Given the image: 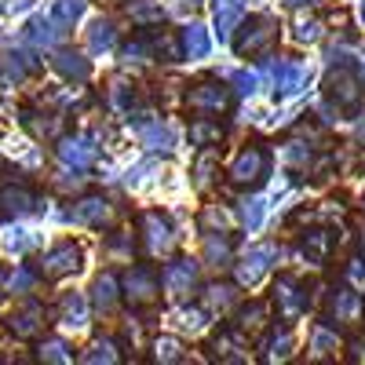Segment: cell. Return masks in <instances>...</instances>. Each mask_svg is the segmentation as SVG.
I'll list each match as a JSON object with an SVG mask.
<instances>
[{
	"label": "cell",
	"mask_w": 365,
	"mask_h": 365,
	"mask_svg": "<svg viewBox=\"0 0 365 365\" xmlns=\"http://www.w3.org/2000/svg\"><path fill=\"white\" fill-rule=\"evenodd\" d=\"M44 325H48V311L41 307L37 299H22L15 311L4 314V329L11 332V336H19V340H34V336H41Z\"/></svg>",
	"instance_id": "6da1fadb"
},
{
	"label": "cell",
	"mask_w": 365,
	"mask_h": 365,
	"mask_svg": "<svg viewBox=\"0 0 365 365\" xmlns=\"http://www.w3.org/2000/svg\"><path fill=\"white\" fill-rule=\"evenodd\" d=\"M81 259H84L81 245L73 237H66V241H55V245L41 256V270L48 274V278H66V274L81 270Z\"/></svg>",
	"instance_id": "7a4b0ae2"
},
{
	"label": "cell",
	"mask_w": 365,
	"mask_h": 365,
	"mask_svg": "<svg viewBox=\"0 0 365 365\" xmlns=\"http://www.w3.org/2000/svg\"><path fill=\"white\" fill-rule=\"evenodd\" d=\"M29 212H41V208H37L34 190L26 187V179H19V187L0 182V216L4 220H22V216H29Z\"/></svg>",
	"instance_id": "3957f363"
},
{
	"label": "cell",
	"mask_w": 365,
	"mask_h": 365,
	"mask_svg": "<svg viewBox=\"0 0 365 365\" xmlns=\"http://www.w3.org/2000/svg\"><path fill=\"white\" fill-rule=\"evenodd\" d=\"M34 70H37L34 55H22V51H4V55H0V88H15L19 81H26Z\"/></svg>",
	"instance_id": "277c9868"
},
{
	"label": "cell",
	"mask_w": 365,
	"mask_h": 365,
	"mask_svg": "<svg viewBox=\"0 0 365 365\" xmlns=\"http://www.w3.org/2000/svg\"><path fill=\"white\" fill-rule=\"evenodd\" d=\"M125 289H128V299H132V303H146V299H154L158 282H154V274H150L146 267H139V270H132V274H128Z\"/></svg>",
	"instance_id": "5b68a950"
},
{
	"label": "cell",
	"mask_w": 365,
	"mask_h": 365,
	"mask_svg": "<svg viewBox=\"0 0 365 365\" xmlns=\"http://www.w3.org/2000/svg\"><path fill=\"white\" fill-rule=\"evenodd\" d=\"M51 66L63 73V77H73V81H84L88 77V63L77 55V51H70V48H63V51H55V58H51Z\"/></svg>",
	"instance_id": "8992f818"
},
{
	"label": "cell",
	"mask_w": 365,
	"mask_h": 365,
	"mask_svg": "<svg viewBox=\"0 0 365 365\" xmlns=\"http://www.w3.org/2000/svg\"><path fill=\"white\" fill-rule=\"evenodd\" d=\"M263 165H267V154L263 150H245V154H241V161L234 165V179L237 182H249V179H259V172H263Z\"/></svg>",
	"instance_id": "52a82bcc"
},
{
	"label": "cell",
	"mask_w": 365,
	"mask_h": 365,
	"mask_svg": "<svg viewBox=\"0 0 365 365\" xmlns=\"http://www.w3.org/2000/svg\"><path fill=\"white\" fill-rule=\"evenodd\" d=\"M84 318H88V311H84V299H77L73 292H66V296H63V314H58V322H63V325H73V329H81V325H84Z\"/></svg>",
	"instance_id": "ba28073f"
},
{
	"label": "cell",
	"mask_w": 365,
	"mask_h": 365,
	"mask_svg": "<svg viewBox=\"0 0 365 365\" xmlns=\"http://www.w3.org/2000/svg\"><path fill=\"white\" fill-rule=\"evenodd\" d=\"M37 278H44V270H34V267H19L11 278H8V285L19 292V296H29L37 289Z\"/></svg>",
	"instance_id": "9c48e42d"
},
{
	"label": "cell",
	"mask_w": 365,
	"mask_h": 365,
	"mask_svg": "<svg viewBox=\"0 0 365 365\" xmlns=\"http://www.w3.org/2000/svg\"><path fill=\"white\" fill-rule=\"evenodd\" d=\"M81 11H84V0H55L51 4V19L58 26H73L81 19Z\"/></svg>",
	"instance_id": "30bf717a"
},
{
	"label": "cell",
	"mask_w": 365,
	"mask_h": 365,
	"mask_svg": "<svg viewBox=\"0 0 365 365\" xmlns=\"http://www.w3.org/2000/svg\"><path fill=\"white\" fill-rule=\"evenodd\" d=\"M113 278L106 274V278H96V285H91V303H96L99 311H110L113 307Z\"/></svg>",
	"instance_id": "8fae6325"
},
{
	"label": "cell",
	"mask_w": 365,
	"mask_h": 365,
	"mask_svg": "<svg viewBox=\"0 0 365 365\" xmlns=\"http://www.w3.org/2000/svg\"><path fill=\"white\" fill-rule=\"evenodd\" d=\"M34 245H37V237L29 234V230H11V234L4 237V249H8V252H19V256H22V252H29Z\"/></svg>",
	"instance_id": "7c38bea8"
},
{
	"label": "cell",
	"mask_w": 365,
	"mask_h": 365,
	"mask_svg": "<svg viewBox=\"0 0 365 365\" xmlns=\"http://www.w3.org/2000/svg\"><path fill=\"white\" fill-rule=\"evenodd\" d=\"M41 358H44V361H70L73 351H70L63 340H44V344H41Z\"/></svg>",
	"instance_id": "4fadbf2b"
},
{
	"label": "cell",
	"mask_w": 365,
	"mask_h": 365,
	"mask_svg": "<svg viewBox=\"0 0 365 365\" xmlns=\"http://www.w3.org/2000/svg\"><path fill=\"white\" fill-rule=\"evenodd\" d=\"M34 4H37V0H4L0 11H4V15H22V11H29Z\"/></svg>",
	"instance_id": "5bb4252c"
},
{
	"label": "cell",
	"mask_w": 365,
	"mask_h": 365,
	"mask_svg": "<svg viewBox=\"0 0 365 365\" xmlns=\"http://www.w3.org/2000/svg\"><path fill=\"white\" fill-rule=\"evenodd\" d=\"M4 278H8V270H4V267H0V282H4Z\"/></svg>",
	"instance_id": "9a60e30c"
}]
</instances>
